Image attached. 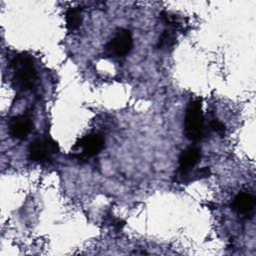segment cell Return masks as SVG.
I'll return each instance as SVG.
<instances>
[{
    "label": "cell",
    "instance_id": "obj_1",
    "mask_svg": "<svg viewBox=\"0 0 256 256\" xmlns=\"http://www.w3.org/2000/svg\"><path fill=\"white\" fill-rule=\"evenodd\" d=\"M10 65L15 89L22 92L32 89L37 80V72L32 58L27 54H19L12 59Z\"/></svg>",
    "mask_w": 256,
    "mask_h": 256
},
{
    "label": "cell",
    "instance_id": "obj_2",
    "mask_svg": "<svg viewBox=\"0 0 256 256\" xmlns=\"http://www.w3.org/2000/svg\"><path fill=\"white\" fill-rule=\"evenodd\" d=\"M184 132L191 141H198L204 134V116L201 99L191 100L186 108L184 117Z\"/></svg>",
    "mask_w": 256,
    "mask_h": 256
},
{
    "label": "cell",
    "instance_id": "obj_3",
    "mask_svg": "<svg viewBox=\"0 0 256 256\" xmlns=\"http://www.w3.org/2000/svg\"><path fill=\"white\" fill-rule=\"evenodd\" d=\"M133 48V37L129 30L120 29L104 47L105 54L110 58H122Z\"/></svg>",
    "mask_w": 256,
    "mask_h": 256
},
{
    "label": "cell",
    "instance_id": "obj_4",
    "mask_svg": "<svg viewBox=\"0 0 256 256\" xmlns=\"http://www.w3.org/2000/svg\"><path fill=\"white\" fill-rule=\"evenodd\" d=\"M59 151L58 143L51 137H42L32 141L29 145V158L37 163H44L52 160Z\"/></svg>",
    "mask_w": 256,
    "mask_h": 256
},
{
    "label": "cell",
    "instance_id": "obj_5",
    "mask_svg": "<svg viewBox=\"0 0 256 256\" xmlns=\"http://www.w3.org/2000/svg\"><path fill=\"white\" fill-rule=\"evenodd\" d=\"M200 158L201 151L195 146H191L183 150L179 156V168L175 176L177 178V181H190L191 171L199 162Z\"/></svg>",
    "mask_w": 256,
    "mask_h": 256
},
{
    "label": "cell",
    "instance_id": "obj_6",
    "mask_svg": "<svg viewBox=\"0 0 256 256\" xmlns=\"http://www.w3.org/2000/svg\"><path fill=\"white\" fill-rule=\"evenodd\" d=\"M104 137L99 133H90L80 138L75 144L79 158H89L99 154L104 148Z\"/></svg>",
    "mask_w": 256,
    "mask_h": 256
},
{
    "label": "cell",
    "instance_id": "obj_7",
    "mask_svg": "<svg viewBox=\"0 0 256 256\" xmlns=\"http://www.w3.org/2000/svg\"><path fill=\"white\" fill-rule=\"evenodd\" d=\"M33 122L27 115H17L10 119L9 132L11 136L18 140L25 139L31 132Z\"/></svg>",
    "mask_w": 256,
    "mask_h": 256
},
{
    "label": "cell",
    "instance_id": "obj_8",
    "mask_svg": "<svg viewBox=\"0 0 256 256\" xmlns=\"http://www.w3.org/2000/svg\"><path fill=\"white\" fill-rule=\"evenodd\" d=\"M232 208L241 215H249L255 207V197L248 192H239L232 201Z\"/></svg>",
    "mask_w": 256,
    "mask_h": 256
},
{
    "label": "cell",
    "instance_id": "obj_9",
    "mask_svg": "<svg viewBox=\"0 0 256 256\" xmlns=\"http://www.w3.org/2000/svg\"><path fill=\"white\" fill-rule=\"evenodd\" d=\"M65 20L66 27L70 32L79 29L83 21L81 9L79 7H70L65 13Z\"/></svg>",
    "mask_w": 256,
    "mask_h": 256
},
{
    "label": "cell",
    "instance_id": "obj_10",
    "mask_svg": "<svg viewBox=\"0 0 256 256\" xmlns=\"http://www.w3.org/2000/svg\"><path fill=\"white\" fill-rule=\"evenodd\" d=\"M176 42V37L173 31L171 30H164L159 37L157 48L161 50H168L169 48L173 47Z\"/></svg>",
    "mask_w": 256,
    "mask_h": 256
},
{
    "label": "cell",
    "instance_id": "obj_11",
    "mask_svg": "<svg viewBox=\"0 0 256 256\" xmlns=\"http://www.w3.org/2000/svg\"><path fill=\"white\" fill-rule=\"evenodd\" d=\"M211 128L217 134H219L220 136H225V134H226V127H225V125L221 121H219L218 119H213L211 121Z\"/></svg>",
    "mask_w": 256,
    "mask_h": 256
}]
</instances>
